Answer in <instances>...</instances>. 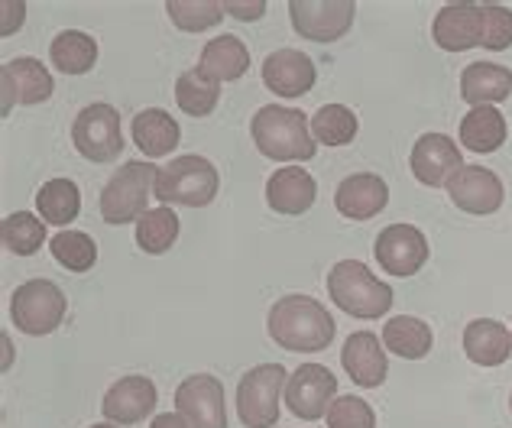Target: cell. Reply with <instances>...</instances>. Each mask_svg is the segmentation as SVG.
I'll use <instances>...</instances> for the list:
<instances>
[{
    "instance_id": "40",
    "label": "cell",
    "mask_w": 512,
    "mask_h": 428,
    "mask_svg": "<svg viewBox=\"0 0 512 428\" xmlns=\"http://www.w3.org/2000/svg\"><path fill=\"white\" fill-rule=\"evenodd\" d=\"M91 428H117L114 422H101V425H91Z\"/></svg>"
},
{
    "instance_id": "28",
    "label": "cell",
    "mask_w": 512,
    "mask_h": 428,
    "mask_svg": "<svg viewBox=\"0 0 512 428\" xmlns=\"http://www.w3.org/2000/svg\"><path fill=\"white\" fill-rule=\"evenodd\" d=\"M49 59L65 75H85L98 62V43L82 30H62L49 46Z\"/></svg>"
},
{
    "instance_id": "17",
    "label": "cell",
    "mask_w": 512,
    "mask_h": 428,
    "mask_svg": "<svg viewBox=\"0 0 512 428\" xmlns=\"http://www.w3.org/2000/svg\"><path fill=\"white\" fill-rule=\"evenodd\" d=\"M444 189H448L454 208H461L467 214H493L503 205L500 176L483 166H464Z\"/></svg>"
},
{
    "instance_id": "5",
    "label": "cell",
    "mask_w": 512,
    "mask_h": 428,
    "mask_svg": "<svg viewBox=\"0 0 512 428\" xmlns=\"http://www.w3.org/2000/svg\"><path fill=\"white\" fill-rule=\"evenodd\" d=\"M218 169L205 156H175L156 176V198L166 205L205 208L218 195Z\"/></svg>"
},
{
    "instance_id": "18",
    "label": "cell",
    "mask_w": 512,
    "mask_h": 428,
    "mask_svg": "<svg viewBox=\"0 0 512 428\" xmlns=\"http://www.w3.org/2000/svg\"><path fill=\"white\" fill-rule=\"evenodd\" d=\"M315 62L299 49H276L263 62V85L279 98H302L315 88Z\"/></svg>"
},
{
    "instance_id": "4",
    "label": "cell",
    "mask_w": 512,
    "mask_h": 428,
    "mask_svg": "<svg viewBox=\"0 0 512 428\" xmlns=\"http://www.w3.org/2000/svg\"><path fill=\"white\" fill-rule=\"evenodd\" d=\"M156 176L159 166L146 163V159H130V163L120 166L101 192V218L117 227L140 221L150 211L146 202L156 192Z\"/></svg>"
},
{
    "instance_id": "7",
    "label": "cell",
    "mask_w": 512,
    "mask_h": 428,
    "mask_svg": "<svg viewBox=\"0 0 512 428\" xmlns=\"http://www.w3.org/2000/svg\"><path fill=\"white\" fill-rule=\"evenodd\" d=\"M65 309H69V299L52 279H30V283L17 286L10 299L13 325L23 334H33V338L56 331L65 318Z\"/></svg>"
},
{
    "instance_id": "23",
    "label": "cell",
    "mask_w": 512,
    "mask_h": 428,
    "mask_svg": "<svg viewBox=\"0 0 512 428\" xmlns=\"http://www.w3.org/2000/svg\"><path fill=\"white\" fill-rule=\"evenodd\" d=\"M512 95V72L500 62H470L461 72V98L474 107L500 104Z\"/></svg>"
},
{
    "instance_id": "41",
    "label": "cell",
    "mask_w": 512,
    "mask_h": 428,
    "mask_svg": "<svg viewBox=\"0 0 512 428\" xmlns=\"http://www.w3.org/2000/svg\"><path fill=\"white\" fill-rule=\"evenodd\" d=\"M509 409H512V393H509Z\"/></svg>"
},
{
    "instance_id": "14",
    "label": "cell",
    "mask_w": 512,
    "mask_h": 428,
    "mask_svg": "<svg viewBox=\"0 0 512 428\" xmlns=\"http://www.w3.org/2000/svg\"><path fill=\"white\" fill-rule=\"evenodd\" d=\"M412 176L419 179L428 189H438V185H448L457 172L464 169V156L461 146H457L448 133H425L419 143L412 146Z\"/></svg>"
},
{
    "instance_id": "13",
    "label": "cell",
    "mask_w": 512,
    "mask_h": 428,
    "mask_svg": "<svg viewBox=\"0 0 512 428\" xmlns=\"http://www.w3.org/2000/svg\"><path fill=\"white\" fill-rule=\"evenodd\" d=\"M431 39L444 52H467L487 43V13L483 4H448L431 23Z\"/></svg>"
},
{
    "instance_id": "33",
    "label": "cell",
    "mask_w": 512,
    "mask_h": 428,
    "mask_svg": "<svg viewBox=\"0 0 512 428\" xmlns=\"http://www.w3.org/2000/svg\"><path fill=\"white\" fill-rule=\"evenodd\" d=\"M312 137L325 146H347L357 137V117L344 104H325L312 117Z\"/></svg>"
},
{
    "instance_id": "36",
    "label": "cell",
    "mask_w": 512,
    "mask_h": 428,
    "mask_svg": "<svg viewBox=\"0 0 512 428\" xmlns=\"http://www.w3.org/2000/svg\"><path fill=\"white\" fill-rule=\"evenodd\" d=\"M328 428H376V416L367 399L338 396L328 409Z\"/></svg>"
},
{
    "instance_id": "30",
    "label": "cell",
    "mask_w": 512,
    "mask_h": 428,
    "mask_svg": "<svg viewBox=\"0 0 512 428\" xmlns=\"http://www.w3.org/2000/svg\"><path fill=\"white\" fill-rule=\"evenodd\" d=\"M0 240H4V247L10 253H17V257H33L46 240V221L36 218L30 211L7 214L4 224H0Z\"/></svg>"
},
{
    "instance_id": "38",
    "label": "cell",
    "mask_w": 512,
    "mask_h": 428,
    "mask_svg": "<svg viewBox=\"0 0 512 428\" xmlns=\"http://www.w3.org/2000/svg\"><path fill=\"white\" fill-rule=\"evenodd\" d=\"M224 13H231V17L250 23V20H260L263 17L266 4H263V0H253V4H237V0H224Z\"/></svg>"
},
{
    "instance_id": "15",
    "label": "cell",
    "mask_w": 512,
    "mask_h": 428,
    "mask_svg": "<svg viewBox=\"0 0 512 428\" xmlns=\"http://www.w3.org/2000/svg\"><path fill=\"white\" fill-rule=\"evenodd\" d=\"M159 403V393H156V383L150 377H120L111 390L104 393V403L101 412L107 422L114 425H137L143 422Z\"/></svg>"
},
{
    "instance_id": "3",
    "label": "cell",
    "mask_w": 512,
    "mask_h": 428,
    "mask_svg": "<svg viewBox=\"0 0 512 428\" xmlns=\"http://www.w3.org/2000/svg\"><path fill=\"white\" fill-rule=\"evenodd\" d=\"M328 299L354 318H380L393 309V289L357 260H341L328 273Z\"/></svg>"
},
{
    "instance_id": "12",
    "label": "cell",
    "mask_w": 512,
    "mask_h": 428,
    "mask_svg": "<svg viewBox=\"0 0 512 428\" xmlns=\"http://www.w3.org/2000/svg\"><path fill=\"white\" fill-rule=\"evenodd\" d=\"M376 260L393 276H415L428 263V240L419 227L412 224H389L376 237Z\"/></svg>"
},
{
    "instance_id": "26",
    "label": "cell",
    "mask_w": 512,
    "mask_h": 428,
    "mask_svg": "<svg viewBox=\"0 0 512 428\" xmlns=\"http://www.w3.org/2000/svg\"><path fill=\"white\" fill-rule=\"evenodd\" d=\"M506 117L496 107H470L467 117L461 120V143L470 153H496L506 143Z\"/></svg>"
},
{
    "instance_id": "1",
    "label": "cell",
    "mask_w": 512,
    "mask_h": 428,
    "mask_svg": "<svg viewBox=\"0 0 512 428\" xmlns=\"http://www.w3.org/2000/svg\"><path fill=\"white\" fill-rule=\"evenodd\" d=\"M269 338H273L282 351L292 354H318L328 351V344L334 341V318L328 309L308 296H286L279 299L266 318Z\"/></svg>"
},
{
    "instance_id": "8",
    "label": "cell",
    "mask_w": 512,
    "mask_h": 428,
    "mask_svg": "<svg viewBox=\"0 0 512 428\" xmlns=\"http://www.w3.org/2000/svg\"><path fill=\"white\" fill-rule=\"evenodd\" d=\"M72 143L88 163H111L124 150L120 114L111 104H88L78 111L72 124Z\"/></svg>"
},
{
    "instance_id": "39",
    "label": "cell",
    "mask_w": 512,
    "mask_h": 428,
    "mask_svg": "<svg viewBox=\"0 0 512 428\" xmlns=\"http://www.w3.org/2000/svg\"><path fill=\"white\" fill-rule=\"evenodd\" d=\"M150 428H192L185 422L182 412H163V416H156Z\"/></svg>"
},
{
    "instance_id": "11",
    "label": "cell",
    "mask_w": 512,
    "mask_h": 428,
    "mask_svg": "<svg viewBox=\"0 0 512 428\" xmlns=\"http://www.w3.org/2000/svg\"><path fill=\"white\" fill-rule=\"evenodd\" d=\"M175 409L182 412L192 428H227L224 383L211 373L185 377L175 390Z\"/></svg>"
},
{
    "instance_id": "2",
    "label": "cell",
    "mask_w": 512,
    "mask_h": 428,
    "mask_svg": "<svg viewBox=\"0 0 512 428\" xmlns=\"http://www.w3.org/2000/svg\"><path fill=\"white\" fill-rule=\"evenodd\" d=\"M253 143L266 159H279V163H305L318 150V140L312 137V127L302 111L295 107L266 104L253 117Z\"/></svg>"
},
{
    "instance_id": "31",
    "label": "cell",
    "mask_w": 512,
    "mask_h": 428,
    "mask_svg": "<svg viewBox=\"0 0 512 428\" xmlns=\"http://www.w3.org/2000/svg\"><path fill=\"white\" fill-rule=\"evenodd\" d=\"M175 237H179V214L172 208H150L137 221V244L143 253L159 257L175 244Z\"/></svg>"
},
{
    "instance_id": "25",
    "label": "cell",
    "mask_w": 512,
    "mask_h": 428,
    "mask_svg": "<svg viewBox=\"0 0 512 428\" xmlns=\"http://www.w3.org/2000/svg\"><path fill=\"white\" fill-rule=\"evenodd\" d=\"M130 133H133V143H137L143 156H150V159L169 156L182 137L175 117L169 111H163V107H146V111H140L133 117Z\"/></svg>"
},
{
    "instance_id": "24",
    "label": "cell",
    "mask_w": 512,
    "mask_h": 428,
    "mask_svg": "<svg viewBox=\"0 0 512 428\" xmlns=\"http://www.w3.org/2000/svg\"><path fill=\"white\" fill-rule=\"evenodd\" d=\"M464 351L480 367H500L512 354V334L496 318H477L464 328Z\"/></svg>"
},
{
    "instance_id": "6",
    "label": "cell",
    "mask_w": 512,
    "mask_h": 428,
    "mask_svg": "<svg viewBox=\"0 0 512 428\" xmlns=\"http://www.w3.org/2000/svg\"><path fill=\"white\" fill-rule=\"evenodd\" d=\"M289 383L282 364H260L247 370L237 386V416L247 428H273L279 422V399Z\"/></svg>"
},
{
    "instance_id": "19",
    "label": "cell",
    "mask_w": 512,
    "mask_h": 428,
    "mask_svg": "<svg viewBox=\"0 0 512 428\" xmlns=\"http://www.w3.org/2000/svg\"><path fill=\"white\" fill-rule=\"evenodd\" d=\"M341 364L347 370V377L354 380L363 390H376L386 380V351L380 338L373 331H354L341 351Z\"/></svg>"
},
{
    "instance_id": "16",
    "label": "cell",
    "mask_w": 512,
    "mask_h": 428,
    "mask_svg": "<svg viewBox=\"0 0 512 428\" xmlns=\"http://www.w3.org/2000/svg\"><path fill=\"white\" fill-rule=\"evenodd\" d=\"M0 85H4V114H10L13 101L17 104H43L52 98V91H56V82H52L49 69L30 56L10 59L4 69H0Z\"/></svg>"
},
{
    "instance_id": "22",
    "label": "cell",
    "mask_w": 512,
    "mask_h": 428,
    "mask_svg": "<svg viewBox=\"0 0 512 428\" xmlns=\"http://www.w3.org/2000/svg\"><path fill=\"white\" fill-rule=\"evenodd\" d=\"M250 69V49L240 36L224 33L218 39H208L201 49L198 72L211 78V82H237L240 75Z\"/></svg>"
},
{
    "instance_id": "34",
    "label": "cell",
    "mask_w": 512,
    "mask_h": 428,
    "mask_svg": "<svg viewBox=\"0 0 512 428\" xmlns=\"http://www.w3.org/2000/svg\"><path fill=\"white\" fill-rule=\"evenodd\" d=\"M52 257H56L59 266H65L69 273H88L94 260H98V247H94V240L82 231H59L52 237Z\"/></svg>"
},
{
    "instance_id": "10",
    "label": "cell",
    "mask_w": 512,
    "mask_h": 428,
    "mask_svg": "<svg viewBox=\"0 0 512 428\" xmlns=\"http://www.w3.org/2000/svg\"><path fill=\"white\" fill-rule=\"evenodd\" d=\"M338 396V377L321 364H302L286 383V403L292 416L305 422H318L328 416V409Z\"/></svg>"
},
{
    "instance_id": "29",
    "label": "cell",
    "mask_w": 512,
    "mask_h": 428,
    "mask_svg": "<svg viewBox=\"0 0 512 428\" xmlns=\"http://www.w3.org/2000/svg\"><path fill=\"white\" fill-rule=\"evenodd\" d=\"M36 208L46 224L65 227L82 211V192H78V185L72 179H49L36 195Z\"/></svg>"
},
{
    "instance_id": "35",
    "label": "cell",
    "mask_w": 512,
    "mask_h": 428,
    "mask_svg": "<svg viewBox=\"0 0 512 428\" xmlns=\"http://www.w3.org/2000/svg\"><path fill=\"white\" fill-rule=\"evenodd\" d=\"M169 20L185 33H201L218 26L224 17V4L218 0H169L166 4Z\"/></svg>"
},
{
    "instance_id": "37",
    "label": "cell",
    "mask_w": 512,
    "mask_h": 428,
    "mask_svg": "<svg viewBox=\"0 0 512 428\" xmlns=\"http://www.w3.org/2000/svg\"><path fill=\"white\" fill-rule=\"evenodd\" d=\"M483 13H487V43L483 49L503 52L512 46V10L500 7V4H483Z\"/></svg>"
},
{
    "instance_id": "27",
    "label": "cell",
    "mask_w": 512,
    "mask_h": 428,
    "mask_svg": "<svg viewBox=\"0 0 512 428\" xmlns=\"http://www.w3.org/2000/svg\"><path fill=\"white\" fill-rule=\"evenodd\" d=\"M435 338H431V328L422 318L415 315H396L383 325V347L389 354H399L406 360H422Z\"/></svg>"
},
{
    "instance_id": "20",
    "label": "cell",
    "mask_w": 512,
    "mask_h": 428,
    "mask_svg": "<svg viewBox=\"0 0 512 428\" xmlns=\"http://www.w3.org/2000/svg\"><path fill=\"white\" fill-rule=\"evenodd\" d=\"M389 202V189L380 176L373 172H357V176H347L338 192H334V208H338L344 218L350 221H370L376 218Z\"/></svg>"
},
{
    "instance_id": "21",
    "label": "cell",
    "mask_w": 512,
    "mask_h": 428,
    "mask_svg": "<svg viewBox=\"0 0 512 428\" xmlns=\"http://www.w3.org/2000/svg\"><path fill=\"white\" fill-rule=\"evenodd\" d=\"M318 185L302 166L276 169L266 182V202L279 214H305L315 205Z\"/></svg>"
},
{
    "instance_id": "32",
    "label": "cell",
    "mask_w": 512,
    "mask_h": 428,
    "mask_svg": "<svg viewBox=\"0 0 512 428\" xmlns=\"http://www.w3.org/2000/svg\"><path fill=\"white\" fill-rule=\"evenodd\" d=\"M218 98H221L218 82H211V78H205L198 69L179 75V82H175V101L192 117H208L214 107H218Z\"/></svg>"
},
{
    "instance_id": "9",
    "label": "cell",
    "mask_w": 512,
    "mask_h": 428,
    "mask_svg": "<svg viewBox=\"0 0 512 428\" xmlns=\"http://www.w3.org/2000/svg\"><path fill=\"white\" fill-rule=\"evenodd\" d=\"M354 0H292L289 17L295 33L312 43H338L354 26Z\"/></svg>"
}]
</instances>
